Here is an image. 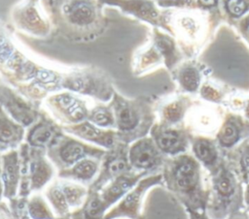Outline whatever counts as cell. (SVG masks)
<instances>
[{"instance_id": "1", "label": "cell", "mask_w": 249, "mask_h": 219, "mask_svg": "<svg viewBox=\"0 0 249 219\" xmlns=\"http://www.w3.org/2000/svg\"><path fill=\"white\" fill-rule=\"evenodd\" d=\"M203 171L205 170L195 156L187 152L172 156L166 165L164 177L168 188L186 210L206 211L209 180Z\"/></svg>"}, {"instance_id": "2", "label": "cell", "mask_w": 249, "mask_h": 219, "mask_svg": "<svg viewBox=\"0 0 249 219\" xmlns=\"http://www.w3.org/2000/svg\"><path fill=\"white\" fill-rule=\"evenodd\" d=\"M167 23L171 34L185 57H196L216 26L223 21L221 16L200 9L167 10Z\"/></svg>"}, {"instance_id": "3", "label": "cell", "mask_w": 249, "mask_h": 219, "mask_svg": "<svg viewBox=\"0 0 249 219\" xmlns=\"http://www.w3.org/2000/svg\"><path fill=\"white\" fill-rule=\"evenodd\" d=\"M208 180L206 213L210 219H228L232 212L243 208L244 185L225 156L220 164L208 172Z\"/></svg>"}, {"instance_id": "4", "label": "cell", "mask_w": 249, "mask_h": 219, "mask_svg": "<svg viewBox=\"0 0 249 219\" xmlns=\"http://www.w3.org/2000/svg\"><path fill=\"white\" fill-rule=\"evenodd\" d=\"M222 110L213 104L194 102L188 110L183 125L193 136L214 138L224 118Z\"/></svg>"}, {"instance_id": "5", "label": "cell", "mask_w": 249, "mask_h": 219, "mask_svg": "<svg viewBox=\"0 0 249 219\" xmlns=\"http://www.w3.org/2000/svg\"><path fill=\"white\" fill-rule=\"evenodd\" d=\"M60 16L67 25L77 30L93 29L100 19L91 0H65L60 7Z\"/></svg>"}, {"instance_id": "6", "label": "cell", "mask_w": 249, "mask_h": 219, "mask_svg": "<svg viewBox=\"0 0 249 219\" xmlns=\"http://www.w3.org/2000/svg\"><path fill=\"white\" fill-rule=\"evenodd\" d=\"M152 135L158 148L170 156L187 152L191 145L192 135L184 125L167 126L160 123L154 126Z\"/></svg>"}, {"instance_id": "7", "label": "cell", "mask_w": 249, "mask_h": 219, "mask_svg": "<svg viewBox=\"0 0 249 219\" xmlns=\"http://www.w3.org/2000/svg\"><path fill=\"white\" fill-rule=\"evenodd\" d=\"M103 3L119 7L124 13L162 29L169 33L167 12H161L154 0H100Z\"/></svg>"}, {"instance_id": "8", "label": "cell", "mask_w": 249, "mask_h": 219, "mask_svg": "<svg viewBox=\"0 0 249 219\" xmlns=\"http://www.w3.org/2000/svg\"><path fill=\"white\" fill-rule=\"evenodd\" d=\"M247 138H249V120L240 114L227 112L214 140L225 153Z\"/></svg>"}, {"instance_id": "9", "label": "cell", "mask_w": 249, "mask_h": 219, "mask_svg": "<svg viewBox=\"0 0 249 219\" xmlns=\"http://www.w3.org/2000/svg\"><path fill=\"white\" fill-rule=\"evenodd\" d=\"M13 20L21 31L36 37H45L50 32V23L33 0L18 6L13 12Z\"/></svg>"}, {"instance_id": "10", "label": "cell", "mask_w": 249, "mask_h": 219, "mask_svg": "<svg viewBox=\"0 0 249 219\" xmlns=\"http://www.w3.org/2000/svg\"><path fill=\"white\" fill-rule=\"evenodd\" d=\"M191 148L193 155L207 173L213 171L224 158V153L214 138L192 135Z\"/></svg>"}, {"instance_id": "11", "label": "cell", "mask_w": 249, "mask_h": 219, "mask_svg": "<svg viewBox=\"0 0 249 219\" xmlns=\"http://www.w3.org/2000/svg\"><path fill=\"white\" fill-rule=\"evenodd\" d=\"M152 42L160 53L168 70L175 69L184 59L185 56L172 35H168L160 28L155 27L153 29Z\"/></svg>"}, {"instance_id": "12", "label": "cell", "mask_w": 249, "mask_h": 219, "mask_svg": "<svg viewBox=\"0 0 249 219\" xmlns=\"http://www.w3.org/2000/svg\"><path fill=\"white\" fill-rule=\"evenodd\" d=\"M173 75L183 92L195 93L202 84V68L194 59L181 62L173 69Z\"/></svg>"}, {"instance_id": "13", "label": "cell", "mask_w": 249, "mask_h": 219, "mask_svg": "<svg viewBox=\"0 0 249 219\" xmlns=\"http://www.w3.org/2000/svg\"><path fill=\"white\" fill-rule=\"evenodd\" d=\"M160 151L153 139H142L131 147L130 161L137 168L150 169L160 161Z\"/></svg>"}, {"instance_id": "14", "label": "cell", "mask_w": 249, "mask_h": 219, "mask_svg": "<svg viewBox=\"0 0 249 219\" xmlns=\"http://www.w3.org/2000/svg\"><path fill=\"white\" fill-rule=\"evenodd\" d=\"M224 156L237 177L245 186L249 183V138L242 141Z\"/></svg>"}, {"instance_id": "15", "label": "cell", "mask_w": 249, "mask_h": 219, "mask_svg": "<svg viewBox=\"0 0 249 219\" xmlns=\"http://www.w3.org/2000/svg\"><path fill=\"white\" fill-rule=\"evenodd\" d=\"M55 110L69 121L79 122L87 115V108L84 102L69 93H61L53 96L51 100Z\"/></svg>"}, {"instance_id": "16", "label": "cell", "mask_w": 249, "mask_h": 219, "mask_svg": "<svg viewBox=\"0 0 249 219\" xmlns=\"http://www.w3.org/2000/svg\"><path fill=\"white\" fill-rule=\"evenodd\" d=\"M194 102L190 96L181 95L165 104L161 109V124L167 126L183 125L186 113Z\"/></svg>"}, {"instance_id": "17", "label": "cell", "mask_w": 249, "mask_h": 219, "mask_svg": "<svg viewBox=\"0 0 249 219\" xmlns=\"http://www.w3.org/2000/svg\"><path fill=\"white\" fill-rule=\"evenodd\" d=\"M161 180H162L161 174L153 175L142 180L138 184V186L125 197V199L123 201V203L119 207V211L122 213L124 212L127 215H136L144 193L150 187L160 183Z\"/></svg>"}, {"instance_id": "18", "label": "cell", "mask_w": 249, "mask_h": 219, "mask_svg": "<svg viewBox=\"0 0 249 219\" xmlns=\"http://www.w3.org/2000/svg\"><path fill=\"white\" fill-rule=\"evenodd\" d=\"M161 62H163V59L160 53L153 42H151L136 51L133 59V69L137 74H143L157 67Z\"/></svg>"}, {"instance_id": "19", "label": "cell", "mask_w": 249, "mask_h": 219, "mask_svg": "<svg viewBox=\"0 0 249 219\" xmlns=\"http://www.w3.org/2000/svg\"><path fill=\"white\" fill-rule=\"evenodd\" d=\"M115 114L118 127L124 131L135 129L140 122L139 111L122 98H117L115 101Z\"/></svg>"}, {"instance_id": "20", "label": "cell", "mask_w": 249, "mask_h": 219, "mask_svg": "<svg viewBox=\"0 0 249 219\" xmlns=\"http://www.w3.org/2000/svg\"><path fill=\"white\" fill-rule=\"evenodd\" d=\"M65 86L84 93H97L98 89H102L103 81L100 78H94L88 73H75L71 74L65 79Z\"/></svg>"}, {"instance_id": "21", "label": "cell", "mask_w": 249, "mask_h": 219, "mask_svg": "<svg viewBox=\"0 0 249 219\" xmlns=\"http://www.w3.org/2000/svg\"><path fill=\"white\" fill-rule=\"evenodd\" d=\"M219 10L222 19L231 25L249 13V0H220Z\"/></svg>"}, {"instance_id": "22", "label": "cell", "mask_w": 249, "mask_h": 219, "mask_svg": "<svg viewBox=\"0 0 249 219\" xmlns=\"http://www.w3.org/2000/svg\"><path fill=\"white\" fill-rule=\"evenodd\" d=\"M5 106L11 114L18 121L25 125L30 124L35 117L34 111L19 98L8 92L5 99Z\"/></svg>"}, {"instance_id": "23", "label": "cell", "mask_w": 249, "mask_h": 219, "mask_svg": "<svg viewBox=\"0 0 249 219\" xmlns=\"http://www.w3.org/2000/svg\"><path fill=\"white\" fill-rule=\"evenodd\" d=\"M70 131L79 137H82L89 141L98 142L106 146H109L112 143V138H113L112 133L97 129L96 127L90 125L89 123H82V124L73 126Z\"/></svg>"}, {"instance_id": "24", "label": "cell", "mask_w": 249, "mask_h": 219, "mask_svg": "<svg viewBox=\"0 0 249 219\" xmlns=\"http://www.w3.org/2000/svg\"><path fill=\"white\" fill-rule=\"evenodd\" d=\"M21 129L14 122L9 120L6 115L0 111V141L3 143L14 142L21 136Z\"/></svg>"}, {"instance_id": "25", "label": "cell", "mask_w": 249, "mask_h": 219, "mask_svg": "<svg viewBox=\"0 0 249 219\" xmlns=\"http://www.w3.org/2000/svg\"><path fill=\"white\" fill-rule=\"evenodd\" d=\"M4 179L6 183V188L8 191L12 192L18 179V166H17V156L15 153L9 154L5 159V170H4Z\"/></svg>"}, {"instance_id": "26", "label": "cell", "mask_w": 249, "mask_h": 219, "mask_svg": "<svg viewBox=\"0 0 249 219\" xmlns=\"http://www.w3.org/2000/svg\"><path fill=\"white\" fill-rule=\"evenodd\" d=\"M53 130L47 124H39L32 129L29 134V142L33 145H43L47 143L53 137Z\"/></svg>"}, {"instance_id": "27", "label": "cell", "mask_w": 249, "mask_h": 219, "mask_svg": "<svg viewBox=\"0 0 249 219\" xmlns=\"http://www.w3.org/2000/svg\"><path fill=\"white\" fill-rule=\"evenodd\" d=\"M200 97L211 104H221L225 99V93L222 89L216 87L211 82H203L199 88Z\"/></svg>"}, {"instance_id": "28", "label": "cell", "mask_w": 249, "mask_h": 219, "mask_svg": "<svg viewBox=\"0 0 249 219\" xmlns=\"http://www.w3.org/2000/svg\"><path fill=\"white\" fill-rule=\"evenodd\" d=\"M135 178H124L120 179L116 183H114L104 195V199L108 203H112L117 198H119L123 193H124L131 185L134 183Z\"/></svg>"}, {"instance_id": "29", "label": "cell", "mask_w": 249, "mask_h": 219, "mask_svg": "<svg viewBox=\"0 0 249 219\" xmlns=\"http://www.w3.org/2000/svg\"><path fill=\"white\" fill-rule=\"evenodd\" d=\"M85 147L76 141L67 142L60 150L61 158L68 163H72L80 159L85 153Z\"/></svg>"}, {"instance_id": "30", "label": "cell", "mask_w": 249, "mask_h": 219, "mask_svg": "<svg viewBox=\"0 0 249 219\" xmlns=\"http://www.w3.org/2000/svg\"><path fill=\"white\" fill-rule=\"evenodd\" d=\"M160 8H171L174 10L198 9L196 0H154Z\"/></svg>"}, {"instance_id": "31", "label": "cell", "mask_w": 249, "mask_h": 219, "mask_svg": "<svg viewBox=\"0 0 249 219\" xmlns=\"http://www.w3.org/2000/svg\"><path fill=\"white\" fill-rule=\"evenodd\" d=\"M90 120L101 127H107L111 126L114 122L113 116L110 111H108L104 108H98L94 110L90 115Z\"/></svg>"}, {"instance_id": "32", "label": "cell", "mask_w": 249, "mask_h": 219, "mask_svg": "<svg viewBox=\"0 0 249 219\" xmlns=\"http://www.w3.org/2000/svg\"><path fill=\"white\" fill-rule=\"evenodd\" d=\"M96 171V165L89 160H84L73 169V174L79 178H89Z\"/></svg>"}, {"instance_id": "33", "label": "cell", "mask_w": 249, "mask_h": 219, "mask_svg": "<svg viewBox=\"0 0 249 219\" xmlns=\"http://www.w3.org/2000/svg\"><path fill=\"white\" fill-rule=\"evenodd\" d=\"M29 211L34 219H50L51 214L40 200H33L29 206Z\"/></svg>"}, {"instance_id": "34", "label": "cell", "mask_w": 249, "mask_h": 219, "mask_svg": "<svg viewBox=\"0 0 249 219\" xmlns=\"http://www.w3.org/2000/svg\"><path fill=\"white\" fill-rule=\"evenodd\" d=\"M231 26H233L239 32V34L249 45V13L240 19L234 21Z\"/></svg>"}, {"instance_id": "35", "label": "cell", "mask_w": 249, "mask_h": 219, "mask_svg": "<svg viewBox=\"0 0 249 219\" xmlns=\"http://www.w3.org/2000/svg\"><path fill=\"white\" fill-rule=\"evenodd\" d=\"M49 176V171L46 166L42 163L36 164L33 168V181L35 186H40L45 182V180Z\"/></svg>"}, {"instance_id": "36", "label": "cell", "mask_w": 249, "mask_h": 219, "mask_svg": "<svg viewBox=\"0 0 249 219\" xmlns=\"http://www.w3.org/2000/svg\"><path fill=\"white\" fill-rule=\"evenodd\" d=\"M196 6L198 9H200L204 12H208L211 14H216V15L221 16V13L219 10L220 0H196Z\"/></svg>"}, {"instance_id": "37", "label": "cell", "mask_w": 249, "mask_h": 219, "mask_svg": "<svg viewBox=\"0 0 249 219\" xmlns=\"http://www.w3.org/2000/svg\"><path fill=\"white\" fill-rule=\"evenodd\" d=\"M103 207V203L100 202L99 199H92L87 208V213L89 216H95L97 213L101 211Z\"/></svg>"}, {"instance_id": "38", "label": "cell", "mask_w": 249, "mask_h": 219, "mask_svg": "<svg viewBox=\"0 0 249 219\" xmlns=\"http://www.w3.org/2000/svg\"><path fill=\"white\" fill-rule=\"evenodd\" d=\"M51 199L53 201V203L58 207V208H63L65 207V203H66V198L64 196V194H62L60 191L58 190H53L51 194Z\"/></svg>"}, {"instance_id": "39", "label": "cell", "mask_w": 249, "mask_h": 219, "mask_svg": "<svg viewBox=\"0 0 249 219\" xmlns=\"http://www.w3.org/2000/svg\"><path fill=\"white\" fill-rule=\"evenodd\" d=\"M125 166L126 165L124 160L122 158H118V159H115L113 162H111L109 166V170L111 173H119L125 169Z\"/></svg>"}, {"instance_id": "40", "label": "cell", "mask_w": 249, "mask_h": 219, "mask_svg": "<svg viewBox=\"0 0 249 219\" xmlns=\"http://www.w3.org/2000/svg\"><path fill=\"white\" fill-rule=\"evenodd\" d=\"M228 219H249V210L246 208H241L232 212Z\"/></svg>"}, {"instance_id": "41", "label": "cell", "mask_w": 249, "mask_h": 219, "mask_svg": "<svg viewBox=\"0 0 249 219\" xmlns=\"http://www.w3.org/2000/svg\"><path fill=\"white\" fill-rule=\"evenodd\" d=\"M189 214L190 219H210L206 213V211H197V210H186Z\"/></svg>"}, {"instance_id": "42", "label": "cell", "mask_w": 249, "mask_h": 219, "mask_svg": "<svg viewBox=\"0 0 249 219\" xmlns=\"http://www.w3.org/2000/svg\"><path fill=\"white\" fill-rule=\"evenodd\" d=\"M244 204L246 209L249 210V183L244 186Z\"/></svg>"}, {"instance_id": "43", "label": "cell", "mask_w": 249, "mask_h": 219, "mask_svg": "<svg viewBox=\"0 0 249 219\" xmlns=\"http://www.w3.org/2000/svg\"><path fill=\"white\" fill-rule=\"evenodd\" d=\"M243 112H244V117L249 120V98L243 105Z\"/></svg>"}]
</instances>
